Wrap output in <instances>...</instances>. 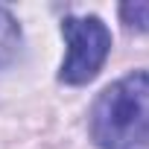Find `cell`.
Returning <instances> with one entry per match:
<instances>
[{
    "label": "cell",
    "mask_w": 149,
    "mask_h": 149,
    "mask_svg": "<svg viewBox=\"0 0 149 149\" xmlns=\"http://www.w3.org/2000/svg\"><path fill=\"white\" fill-rule=\"evenodd\" d=\"M61 32L67 38V58L58 70V79L67 85L91 82L111 53V32L97 15L76 18L70 15L61 21Z\"/></svg>",
    "instance_id": "cell-2"
},
{
    "label": "cell",
    "mask_w": 149,
    "mask_h": 149,
    "mask_svg": "<svg viewBox=\"0 0 149 149\" xmlns=\"http://www.w3.org/2000/svg\"><path fill=\"white\" fill-rule=\"evenodd\" d=\"M91 137L100 149H149V70L129 73L97 97Z\"/></svg>",
    "instance_id": "cell-1"
},
{
    "label": "cell",
    "mask_w": 149,
    "mask_h": 149,
    "mask_svg": "<svg viewBox=\"0 0 149 149\" xmlns=\"http://www.w3.org/2000/svg\"><path fill=\"white\" fill-rule=\"evenodd\" d=\"M21 50V26L9 9L0 6V67H6Z\"/></svg>",
    "instance_id": "cell-3"
},
{
    "label": "cell",
    "mask_w": 149,
    "mask_h": 149,
    "mask_svg": "<svg viewBox=\"0 0 149 149\" xmlns=\"http://www.w3.org/2000/svg\"><path fill=\"white\" fill-rule=\"evenodd\" d=\"M120 21L129 29H149V0H132V3H120Z\"/></svg>",
    "instance_id": "cell-4"
}]
</instances>
